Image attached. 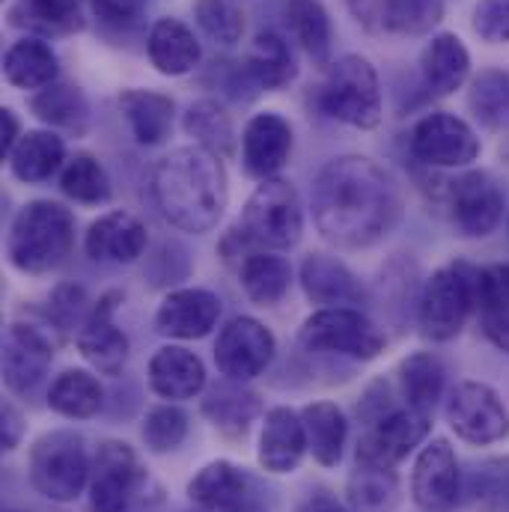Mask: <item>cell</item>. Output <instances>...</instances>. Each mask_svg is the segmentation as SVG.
I'll return each mask as SVG.
<instances>
[{
	"instance_id": "obj_56",
	"label": "cell",
	"mask_w": 509,
	"mask_h": 512,
	"mask_svg": "<svg viewBox=\"0 0 509 512\" xmlns=\"http://www.w3.org/2000/svg\"><path fill=\"white\" fill-rule=\"evenodd\" d=\"M6 512H18V510H6Z\"/></svg>"
},
{
	"instance_id": "obj_51",
	"label": "cell",
	"mask_w": 509,
	"mask_h": 512,
	"mask_svg": "<svg viewBox=\"0 0 509 512\" xmlns=\"http://www.w3.org/2000/svg\"><path fill=\"white\" fill-rule=\"evenodd\" d=\"M24 435V420L18 414L15 405L3 402V411H0V438H3V450H15L18 441Z\"/></svg>"
},
{
	"instance_id": "obj_30",
	"label": "cell",
	"mask_w": 509,
	"mask_h": 512,
	"mask_svg": "<svg viewBox=\"0 0 509 512\" xmlns=\"http://www.w3.org/2000/svg\"><path fill=\"white\" fill-rule=\"evenodd\" d=\"M120 108L137 143L158 146L170 137L173 128V99L152 90H126L120 96Z\"/></svg>"
},
{
	"instance_id": "obj_29",
	"label": "cell",
	"mask_w": 509,
	"mask_h": 512,
	"mask_svg": "<svg viewBox=\"0 0 509 512\" xmlns=\"http://www.w3.org/2000/svg\"><path fill=\"white\" fill-rule=\"evenodd\" d=\"M66 161V143L54 131H24L9 152V170L18 182L36 185L51 179Z\"/></svg>"
},
{
	"instance_id": "obj_28",
	"label": "cell",
	"mask_w": 509,
	"mask_h": 512,
	"mask_svg": "<svg viewBox=\"0 0 509 512\" xmlns=\"http://www.w3.org/2000/svg\"><path fill=\"white\" fill-rule=\"evenodd\" d=\"M57 72V54L42 39H18L3 54V78L18 90H45L57 81Z\"/></svg>"
},
{
	"instance_id": "obj_2",
	"label": "cell",
	"mask_w": 509,
	"mask_h": 512,
	"mask_svg": "<svg viewBox=\"0 0 509 512\" xmlns=\"http://www.w3.org/2000/svg\"><path fill=\"white\" fill-rule=\"evenodd\" d=\"M152 197L176 230L209 233L227 209V170L221 155L197 143L173 149L152 173Z\"/></svg>"
},
{
	"instance_id": "obj_37",
	"label": "cell",
	"mask_w": 509,
	"mask_h": 512,
	"mask_svg": "<svg viewBox=\"0 0 509 512\" xmlns=\"http://www.w3.org/2000/svg\"><path fill=\"white\" fill-rule=\"evenodd\" d=\"M259 411V396L245 387H218L203 402V414L212 420V426H218L227 435H245Z\"/></svg>"
},
{
	"instance_id": "obj_42",
	"label": "cell",
	"mask_w": 509,
	"mask_h": 512,
	"mask_svg": "<svg viewBox=\"0 0 509 512\" xmlns=\"http://www.w3.org/2000/svg\"><path fill=\"white\" fill-rule=\"evenodd\" d=\"M81 0H18L12 9V24L39 33H69L81 27Z\"/></svg>"
},
{
	"instance_id": "obj_6",
	"label": "cell",
	"mask_w": 509,
	"mask_h": 512,
	"mask_svg": "<svg viewBox=\"0 0 509 512\" xmlns=\"http://www.w3.org/2000/svg\"><path fill=\"white\" fill-rule=\"evenodd\" d=\"M90 477H93V465L87 459V447L81 435L69 429H57L33 444L30 483L42 498L54 504H72L84 492Z\"/></svg>"
},
{
	"instance_id": "obj_23",
	"label": "cell",
	"mask_w": 509,
	"mask_h": 512,
	"mask_svg": "<svg viewBox=\"0 0 509 512\" xmlns=\"http://www.w3.org/2000/svg\"><path fill=\"white\" fill-rule=\"evenodd\" d=\"M301 286H304L307 298L322 307H343V304L364 301L361 280L349 271V265H343L334 256H307L301 262Z\"/></svg>"
},
{
	"instance_id": "obj_3",
	"label": "cell",
	"mask_w": 509,
	"mask_h": 512,
	"mask_svg": "<svg viewBox=\"0 0 509 512\" xmlns=\"http://www.w3.org/2000/svg\"><path fill=\"white\" fill-rule=\"evenodd\" d=\"M75 245V218L66 206L51 200L27 203L6 239L9 262L24 274H48L66 262Z\"/></svg>"
},
{
	"instance_id": "obj_11",
	"label": "cell",
	"mask_w": 509,
	"mask_h": 512,
	"mask_svg": "<svg viewBox=\"0 0 509 512\" xmlns=\"http://www.w3.org/2000/svg\"><path fill=\"white\" fill-rule=\"evenodd\" d=\"M295 57L289 51V42L274 33V30H262L256 36L254 51L248 60L233 63L224 72V90L233 99H254L262 90H280L295 78Z\"/></svg>"
},
{
	"instance_id": "obj_43",
	"label": "cell",
	"mask_w": 509,
	"mask_h": 512,
	"mask_svg": "<svg viewBox=\"0 0 509 512\" xmlns=\"http://www.w3.org/2000/svg\"><path fill=\"white\" fill-rule=\"evenodd\" d=\"M468 495L480 512H509V456L480 462L468 477Z\"/></svg>"
},
{
	"instance_id": "obj_49",
	"label": "cell",
	"mask_w": 509,
	"mask_h": 512,
	"mask_svg": "<svg viewBox=\"0 0 509 512\" xmlns=\"http://www.w3.org/2000/svg\"><path fill=\"white\" fill-rule=\"evenodd\" d=\"M93 12L108 27H131L146 12V0H93Z\"/></svg>"
},
{
	"instance_id": "obj_32",
	"label": "cell",
	"mask_w": 509,
	"mask_h": 512,
	"mask_svg": "<svg viewBox=\"0 0 509 512\" xmlns=\"http://www.w3.org/2000/svg\"><path fill=\"white\" fill-rule=\"evenodd\" d=\"M444 382H447V370L444 364L432 355V352H417L411 358H405L399 364V396L402 405L429 414L435 411L441 393H444Z\"/></svg>"
},
{
	"instance_id": "obj_26",
	"label": "cell",
	"mask_w": 509,
	"mask_h": 512,
	"mask_svg": "<svg viewBox=\"0 0 509 512\" xmlns=\"http://www.w3.org/2000/svg\"><path fill=\"white\" fill-rule=\"evenodd\" d=\"M146 51L152 66L167 78L188 75L200 63V42L194 30L179 18H158L149 30Z\"/></svg>"
},
{
	"instance_id": "obj_27",
	"label": "cell",
	"mask_w": 509,
	"mask_h": 512,
	"mask_svg": "<svg viewBox=\"0 0 509 512\" xmlns=\"http://www.w3.org/2000/svg\"><path fill=\"white\" fill-rule=\"evenodd\" d=\"M248 495V477L230 462H209L191 483L188 501L206 512H239Z\"/></svg>"
},
{
	"instance_id": "obj_4",
	"label": "cell",
	"mask_w": 509,
	"mask_h": 512,
	"mask_svg": "<svg viewBox=\"0 0 509 512\" xmlns=\"http://www.w3.org/2000/svg\"><path fill=\"white\" fill-rule=\"evenodd\" d=\"M158 489L143 459L126 441H105L93 456L90 512H152Z\"/></svg>"
},
{
	"instance_id": "obj_33",
	"label": "cell",
	"mask_w": 509,
	"mask_h": 512,
	"mask_svg": "<svg viewBox=\"0 0 509 512\" xmlns=\"http://www.w3.org/2000/svg\"><path fill=\"white\" fill-rule=\"evenodd\" d=\"M30 111L45 123V126L66 128V131H75V134H84L87 131V120H90V105L81 93V87L75 84H51L45 90H39L33 99H30Z\"/></svg>"
},
{
	"instance_id": "obj_44",
	"label": "cell",
	"mask_w": 509,
	"mask_h": 512,
	"mask_svg": "<svg viewBox=\"0 0 509 512\" xmlns=\"http://www.w3.org/2000/svg\"><path fill=\"white\" fill-rule=\"evenodd\" d=\"M399 480L393 468L364 465L358 462V471L349 477V501L361 512H382L396 501Z\"/></svg>"
},
{
	"instance_id": "obj_18",
	"label": "cell",
	"mask_w": 509,
	"mask_h": 512,
	"mask_svg": "<svg viewBox=\"0 0 509 512\" xmlns=\"http://www.w3.org/2000/svg\"><path fill=\"white\" fill-rule=\"evenodd\" d=\"M120 298H123L120 292H108L78 331V352L84 355L90 367H96L105 376L123 373L128 361L126 334L114 325V310Z\"/></svg>"
},
{
	"instance_id": "obj_48",
	"label": "cell",
	"mask_w": 509,
	"mask_h": 512,
	"mask_svg": "<svg viewBox=\"0 0 509 512\" xmlns=\"http://www.w3.org/2000/svg\"><path fill=\"white\" fill-rule=\"evenodd\" d=\"M474 33L489 45H507L509 0H480L474 6Z\"/></svg>"
},
{
	"instance_id": "obj_54",
	"label": "cell",
	"mask_w": 509,
	"mask_h": 512,
	"mask_svg": "<svg viewBox=\"0 0 509 512\" xmlns=\"http://www.w3.org/2000/svg\"><path fill=\"white\" fill-rule=\"evenodd\" d=\"M24 137V131H21V123H18V117H15V111H9V108H3L0 111V143H3V155L9 158V152L15 149V143Z\"/></svg>"
},
{
	"instance_id": "obj_16",
	"label": "cell",
	"mask_w": 509,
	"mask_h": 512,
	"mask_svg": "<svg viewBox=\"0 0 509 512\" xmlns=\"http://www.w3.org/2000/svg\"><path fill=\"white\" fill-rule=\"evenodd\" d=\"M453 224L468 239H483L495 233L504 218V194L489 173H465L450 191Z\"/></svg>"
},
{
	"instance_id": "obj_35",
	"label": "cell",
	"mask_w": 509,
	"mask_h": 512,
	"mask_svg": "<svg viewBox=\"0 0 509 512\" xmlns=\"http://www.w3.org/2000/svg\"><path fill=\"white\" fill-rule=\"evenodd\" d=\"M474 120L489 131L509 128V69H483L468 90Z\"/></svg>"
},
{
	"instance_id": "obj_52",
	"label": "cell",
	"mask_w": 509,
	"mask_h": 512,
	"mask_svg": "<svg viewBox=\"0 0 509 512\" xmlns=\"http://www.w3.org/2000/svg\"><path fill=\"white\" fill-rule=\"evenodd\" d=\"M483 331L486 337L509 355V310H501V313H483Z\"/></svg>"
},
{
	"instance_id": "obj_36",
	"label": "cell",
	"mask_w": 509,
	"mask_h": 512,
	"mask_svg": "<svg viewBox=\"0 0 509 512\" xmlns=\"http://www.w3.org/2000/svg\"><path fill=\"white\" fill-rule=\"evenodd\" d=\"M185 131H188V137H194L197 146H203L221 158L236 149L233 120L215 99H200L185 111Z\"/></svg>"
},
{
	"instance_id": "obj_14",
	"label": "cell",
	"mask_w": 509,
	"mask_h": 512,
	"mask_svg": "<svg viewBox=\"0 0 509 512\" xmlns=\"http://www.w3.org/2000/svg\"><path fill=\"white\" fill-rule=\"evenodd\" d=\"M411 498L423 512H453L462 498V471L447 438L429 441L411 474Z\"/></svg>"
},
{
	"instance_id": "obj_8",
	"label": "cell",
	"mask_w": 509,
	"mask_h": 512,
	"mask_svg": "<svg viewBox=\"0 0 509 512\" xmlns=\"http://www.w3.org/2000/svg\"><path fill=\"white\" fill-rule=\"evenodd\" d=\"M245 236L271 251H286L298 245L304 230V212L298 191L286 179H262L251 194L245 215H242Z\"/></svg>"
},
{
	"instance_id": "obj_20",
	"label": "cell",
	"mask_w": 509,
	"mask_h": 512,
	"mask_svg": "<svg viewBox=\"0 0 509 512\" xmlns=\"http://www.w3.org/2000/svg\"><path fill=\"white\" fill-rule=\"evenodd\" d=\"M292 155V126L280 114H256L242 134V161L256 179H274V173Z\"/></svg>"
},
{
	"instance_id": "obj_22",
	"label": "cell",
	"mask_w": 509,
	"mask_h": 512,
	"mask_svg": "<svg viewBox=\"0 0 509 512\" xmlns=\"http://www.w3.org/2000/svg\"><path fill=\"white\" fill-rule=\"evenodd\" d=\"M149 387L167 402L194 399L206 387V367L182 346H161L149 361Z\"/></svg>"
},
{
	"instance_id": "obj_21",
	"label": "cell",
	"mask_w": 509,
	"mask_h": 512,
	"mask_svg": "<svg viewBox=\"0 0 509 512\" xmlns=\"http://www.w3.org/2000/svg\"><path fill=\"white\" fill-rule=\"evenodd\" d=\"M307 453L304 420L292 408H271L259 435V465L271 474H292Z\"/></svg>"
},
{
	"instance_id": "obj_39",
	"label": "cell",
	"mask_w": 509,
	"mask_h": 512,
	"mask_svg": "<svg viewBox=\"0 0 509 512\" xmlns=\"http://www.w3.org/2000/svg\"><path fill=\"white\" fill-rule=\"evenodd\" d=\"M292 30L301 48L313 57V63L328 66L334 48V27L328 9L319 0H295L292 3Z\"/></svg>"
},
{
	"instance_id": "obj_31",
	"label": "cell",
	"mask_w": 509,
	"mask_h": 512,
	"mask_svg": "<svg viewBox=\"0 0 509 512\" xmlns=\"http://www.w3.org/2000/svg\"><path fill=\"white\" fill-rule=\"evenodd\" d=\"M304 432H307V450L322 468H334L343 459L349 423L346 414L334 402H313L301 411Z\"/></svg>"
},
{
	"instance_id": "obj_5",
	"label": "cell",
	"mask_w": 509,
	"mask_h": 512,
	"mask_svg": "<svg viewBox=\"0 0 509 512\" xmlns=\"http://www.w3.org/2000/svg\"><path fill=\"white\" fill-rule=\"evenodd\" d=\"M316 105L325 117L352 128H376L382 123V87L373 63L361 54H346L328 63L319 84Z\"/></svg>"
},
{
	"instance_id": "obj_40",
	"label": "cell",
	"mask_w": 509,
	"mask_h": 512,
	"mask_svg": "<svg viewBox=\"0 0 509 512\" xmlns=\"http://www.w3.org/2000/svg\"><path fill=\"white\" fill-rule=\"evenodd\" d=\"M60 188L66 197H72L75 203H105L111 197V179L108 170L87 152H78L75 158L66 161L63 176H60Z\"/></svg>"
},
{
	"instance_id": "obj_15",
	"label": "cell",
	"mask_w": 509,
	"mask_h": 512,
	"mask_svg": "<svg viewBox=\"0 0 509 512\" xmlns=\"http://www.w3.org/2000/svg\"><path fill=\"white\" fill-rule=\"evenodd\" d=\"M411 152L429 167H465L480 155V137L453 114H429L411 131Z\"/></svg>"
},
{
	"instance_id": "obj_45",
	"label": "cell",
	"mask_w": 509,
	"mask_h": 512,
	"mask_svg": "<svg viewBox=\"0 0 509 512\" xmlns=\"http://www.w3.org/2000/svg\"><path fill=\"white\" fill-rule=\"evenodd\" d=\"M200 30L218 45H236L245 36V15L233 0H194Z\"/></svg>"
},
{
	"instance_id": "obj_53",
	"label": "cell",
	"mask_w": 509,
	"mask_h": 512,
	"mask_svg": "<svg viewBox=\"0 0 509 512\" xmlns=\"http://www.w3.org/2000/svg\"><path fill=\"white\" fill-rule=\"evenodd\" d=\"M295 512H349V510H346V504H343L337 495H331V492L319 489V492L307 495V498L298 504V510Z\"/></svg>"
},
{
	"instance_id": "obj_25",
	"label": "cell",
	"mask_w": 509,
	"mask_h": 512,
	"mask_svg": "<svg viewBox=\"0 0 509 512\" xmlns=\"http://www.w3.org/2000/svg\"><path fill=\"white\" fill-rule=\"evenodd\" d=\"M87 254L96 262H134L146 251V227L128 212H108L87 230Z\"/></svg>"
},
{
	"instance_id": "obj_55",
	"label": "cell",
	"mask_w": 509,
	"mask_h": 512,
	"mask_svg": "<svg viewBox=\"0 0 509 512\" xmlns=\"http://www.w3.org/2000/svg\"><path fill=\"white\" fill-rule=\"evenodd\" d=\"M349 9L352 15L370 27V30H379V18H382V0H349Z\"/></svg>"
},
{
	"instance_id": "obj_9",
	"label": "cell",
	"mask_w": 509,
	"mask_h": 512,
	"mask_svg": "<svg viewBox=\"0 0 509 512\" xmlns=\"http://www.w3.org/2000/svg\"><path fill=\"white\" fill-rule=\"evenodd\" d=\"M298 340L310 352H334L355 361L379 358L387 343L379 325L352 307H322L301 325Z\"/></svg>"
},
{
	"instance_id": "obj_47",
	"label": "cell",
	"mask_w": 509,
	"mask_h": 512,
	"mask_svg": "<svg viewBox=\"0 0 509 512\" xmlns=\"http://www.w3.org/2000/svg\"><path fill=\"white\" fill-rule=\"evenodd\" d=\"M474 286H477V310L480 313L509 310V265L477 268Z\"/></svg>"
},
{
	"instance_id": "obj_34",
	"label": "cell",
	"mask_w": 509,
	"mask_h": 512,
	"mask_svg": "<svg viewBox=\"0 0 509 512\" xmlns=\"http://www.w3.org/2000/svg\"><path fill=\"white\" fill-rule=\"evenodd\" d=\"M105 402V390L96 376L84 370H66L48 390V405L69 420H87L96 417Z\"/></svg>"
},
{
	"instance_id": "obj_17",
	"label": "cell",
	"mask_w": 509,
	"mask_h": 512,
	"mask_svg": "<svg viewBox=\"0 0 509 512\" xmlns=\"http://www.w3.org/2000/svg\"><path fill=\"white\" fill-rule=\"evenodd\" d=\"M54 361V343L33 325H9L3 337V382L12 393H30Z\"/></svg>"
},
{
	"instance_id": "obj_13",
	"label": "cell",
	"mask_w": 509,
	"mask_h": 512,
	"mask_svg": "<svg viewBox=\"0 0 509 512\" xmlns=\"http://www.w3.org/2000/svg\"><path fill=\"white\" fill-rule=\"evenodd\" d=\"M274 352V334L251 316H239L221 331L215 343V364L230 382H251L271 367Z\"/></svg>"
},
{
	"instance_id": "obj_7",
	"label": "cell",
	"mask_w": 509,
	"mask_h": 512,
	"mask_svg": "<svg viewBox=\"0 0 509 512\" xmlns=\"http://www.w3.org/2000/svg\"><path fill=\"white\" fill-rule=\"evenodd\" d=\"M474 274V265L450 262L429 277L420 295V328L429 340L447 343L462 334L468 316L477 310Z\"/></svg>"
},
{
	"instance_id": "obj_46",
	"label": "cell",
	"mask_w": 509,
	"mask_h": 512,
	"mask_svg": "<svg viewBox=\"0 0 509 512\" xmlns=\"http://www.w3.org/2000/svg\"><path fill=\"white\" fill-rule=\"evenodd\" d=\"M140 435H143V444L152 453H170V450H176L185 441V435H188V417L176 405H158V408H152L146 414Z\"/></svg>"
},
{
	"instance_id": "obj_24",
	"label": "cell",
	"mask_w": 509,
	"mask_h": 512,
	"mask_svg": "<svg viewBox=\"0 0 509 512\" xmlns=\"http://www.w3.org/2000/svg\"><path fill=\"white\" fill-rule=\"evenodd\" d=\"M423 84L435 96L456 93L471 75V54L456 33H438L420 54Z\"/></svg>"
},
{
	"instance_id": "obj_12",
	"label": "cell",
	"mask_w": 509,
	"mask_h": 512,
	"mask_svg": "<svg viewBox=\"0 0 509 512\" xmlns=\"http://www.w3.org/2000/svg\"><path fill=\"white\" fill-rule=\"evenodd\" d=\"M429 429H432L429 414H420L408 405H399L390 414H384L376 423L367 426V432L358 441V462L393 468L414 447H420L426 441Z\"/></svg>"
},
{
	"instance_id": "obj_19",
	"label": "cell",
	"mask_w": 509,
	"mask_h": 512,
	"mask_svg": "<svg viewBox=\"0 0 509 512\" xmlns=\"http://www.w3.org/2000/svg\"><path fill=\"white\" fill-rule=\"evenodd\" d=\"M221 316V298L209 289H176L170 292L158 313H155V328L164 337L176 340H200L206 337Z\"/></svg>"
},
{
	"instance_id": "obj_41",
	"label": "cell",
	"mask_w": 509,
	"mask_h": 512,
	"mask_svg": "<svg viewBox=\"0 0 509 512\" xmlns=\"http://www.w3.org/2000/svg\"><path fill=\"white\" fill-rule=\"evenodd\" d=\"M444 18L441 0H382L379 30L399 36H423Z\"/></svg>"
},
{
	"instance_id": "obj_50",
	"label": "cell",
	"mask_w": 509,
	"mask_h": 512,
	"mask_svg": "<svg viewBox=\"0 0 509 512\" xmlns=\"http://www.w3.org/2000/svg\"><path fill=\"white\" fill-rule=\"evenodd\" d=\"M84 304H87L84 289H78V286H60V289L54 292V298H51V316H54L57 325L66 331V328H72V322L81 319Z\"/></svg>"
},
{
	"instance_id": "obj_1",
	"label": "cell",
	"mask_w": 509,
	"mask_h": 512,
	"mask_svg": "<svg viewBox=\"0 0 509 512\" xmlns=\"http://www.w3.org/2000/svg\"><path fill=\"white\" fill-rule=\"evenodd\" d=\"M402 215L396 179L367 155L328 161L313 182L316 230L337 248H373L393 233Z\"/></svg>"
},
{
	"instance_id": "obj_38",
	"label": "cell",
	"mask_w": 509,
	"mask_h": 512,
	"mask_svg": "<svg viewBox=\"0 0 509 512\" xmlns=\"http://www.w3.org/2000/svg\"><path fill=\"white\" fill-rule=\"evenodd\" d=\"M292 283V268L283 256L251 254L242 262V286L254 304H277Z\"/></svg>"
},
{
	"instance_id": "obj_10",
	"label": "cell",
	"mask_w": 509,
	"mask_h": 512,
	"mask_svg": "<svg viewBox=\"0 0 509 512\" xmlns=\"http://www.w3.org/2000/svg\"><path fill=\"white\" fill-rule=\"evenodd\" d=\"M447 423L462 441L474 447L498 444L509 435L507 405L483 382H462L453 387L447 399Z\"/></svg>"
}]
</instances>
